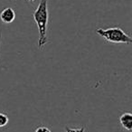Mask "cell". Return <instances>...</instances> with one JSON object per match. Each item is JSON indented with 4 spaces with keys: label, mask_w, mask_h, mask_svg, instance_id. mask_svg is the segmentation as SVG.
<instances>
[{
    "label": "cell",
    "mask_w": 132,
    "mask_h": 132,
    "mask_svg": "<svg viewBox=\"0 0 132 132\" xmlns=\"http://www.w3.org/2000/svg\"><path fill=\"white\" fill-rule=\"evenodd\" d=\"M33 17L38 27V48L42 49L48 43L47 26L48 21H49V13H48L47 0H41L37 8L34 12Z\"/></svg>",
    "instance_id": "1"
},
{
    "label": "cell",
    "mask_w": 132,
    "mask_h": 132,
    "mask_svg": "<svg viewBox=\"0 0 132 132\" xmlns=\"http://www.w3.org/2000/svg\"><path fill=\"white\" fill-rule=\"evenodd\" d=\"M96 33L105 39L107 42L113 44H130L132 43V38L125 33L120 27L111 28H97Z\"/></svg>",
    "instance_id": "2"
},
{
    "label": "cell",
    "mask_w": 132,
    "mask_h": 132,
    "mask_svg": "<svg viewBox=\"0 0 132 132\" xmlns=\"http://www.w3.org/2000/svg\"><path fill=\"white\" fill-rule=\"evenodd\" d=\"M15 19V12L12 7H6L0 12V20L4 24H11Z\"/></svg>",
    "instance_id": "3"
},
{
    "label": "cell",
    "mask_w": 132,
    "mask_h": 132,
    "mask_svg": "<svg viewBox=\"0 0 132 132\" xmlns=\"http://www.w3.org/2000/svg\"><path fill=\"white\" fill-rule=\"evenodd\" d=\"M119 122L124 129L130 131L132 129V114L129 112L122 113L119 117Z\"/></svg>",
    "instance_id": "4"
},
{
    "label": "cell",
    "mask_w": 132,
    "mask_h": 132,
    "mask_svg": "<svg viewBox=\"0 0 132 132\" xmlns=\"http://www.w3.org/2000/svg\"><path fill=\"white\" fill-rule=\"evenodd\" d=\"M8 121H9L8 116L6 114L3 113V112H0V128H3V127L6 126Z\"/></svg>",
    "instance_id": "5"
},
{
    "label": "cell",
    "mask_w": 132,
    "mask_h": 132,
    "mask_svg": "<svg viewBox=\"0 0 132 132\" xmlns=\"http://www.w3.org/2000/svg\"><path fill=\"white\" fill-rule=\"evenodd\" d=\"M65 131L66 132H85V127L82 126L81 128H72L69 127H65Z\"/></svg>",
    "instance_id": "6"
},
{
    "label": "cell",
    "mask_w": 132,
    "mask_h": 132,
    "mask_svg": "<svg viewBox=\"0 0 132 132\" xmlns=\"http://www.w3.org/2000/svg\"><path fill=\"white\" fill-rule=\"evenodd\" d=\"M35 132H51V130L45 126H40L35 128Z\"/></svg>",
    "instance_id": "7"
},
{
    "label": "cell",
    "mask_w": 132,
    "mask_h": 132,
    "mask_svg": "<svg viewBox=\"0 0 132 132\" xmlns=\"http://www.w3.org/2000/svg\"><path fill=\"white\" fill-rule=\"evenodd\" d=\"M1 38L2 37H1V32H0V45H1Z\"/></svg>",
    "instance_id": "8"
},
{
    "label": "cell",
    "mask_w": 132,
    "mask_h": 132,
    "mask_svg": "<svg viewBox=\"0 0 132 132\" xmlns=\"http://www.w3.org/2000/svg\"><path fill=\"white\" fill-rule=\"evenodd\" d=\"M29 1H31V2H35V1H36V0H29Z\"/></svg>",
    "instance_id": "9"
}]
</instances>
